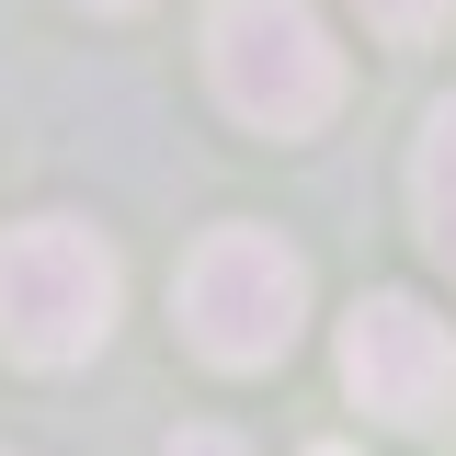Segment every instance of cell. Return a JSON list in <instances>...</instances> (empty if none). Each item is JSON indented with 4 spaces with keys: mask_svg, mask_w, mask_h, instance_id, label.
I'll use <instances>...</instances> for the list:
<instances>
[{
    "mask_svg": "<svg viewBox=\"0 0 456 456\" xmlns=\"http://www.w3.org/2000/svg\"><path fill=\"white\" fill-rule=\"evenodd\" d=\"M114 297H126V274L92 228H69V217L0 228V354L12 365H35V377L92 365L114 331Z\"/></svg>",
    "mask_w": 456,
    "mask_h": 456,
    "instance_id": "cell-1",
    "label": "cell"
},
{
    "mask_svg": "<svg viewBox=\"0 0 456 456\" xmlns=\"http://www.w3.org/2000/svg\"><path fill=\"white\" fill-rule=\"evenodd\" d=\"M171 308H183V342L206 365L263 377L297 342V320H308V263L285 251L274 228H206L194 263H183V285H171Z\"/></svg>",
    "mask_w": 456,
    "mask_h": 456,
    "instance_id": "cell-2",
    "label": "cell"
},
{
    "mask_svg": "<svg viewBox=\"0 0 456 456\" xmlns=\"http://www.w3.org/2000/svg\"><path fill=\"white\" fill-rule=\"evenodd\" d=\"M206 69H217V103L263 137H308L342 103V57L308 0H217L206 12Z\"/></svg>",
    "mask_w": 456,
    "mask_h": 456,
    "instance_id": "cell-3",
    "label": "cell"
},
{
    "mask_svg": "<svg viewBox=\"0 0 456 456\" xmlns=\"http://www.w3.org/2000/svg\"><path fill=\"white\" fill-rule=\"evenodd\" d=\"M342 388L365 399L377 422H434L456 399V331L422 297H365L342 320Z\"/></svg>",
    "mask_w": 456,
    "mask_h": 456,
    "instance_id": "cell-4",
    "label": "cell"
},
{
    "mask_svg": "<svg viewBox=\"0 0 456 456\" xmlns=\"http://www.w3.org/2000/svg\"><path fill=\"white\" fill-rule=\"evenodd\" d=\"M411 206H422V240L434 263H456V92L422 114V160H411Z\"/></svg>",
    "mask_w": 456,
    "mask_h": 456,
    "instance_id": "cell-5",
    "label": "cell"
},
{
    "mask_svg": "<svg viewBox=\"0 0 456 456\" xmlns=\"http://www.w3.org/2000/svg\"><path fill=\"white\" fill-rule=\"evenodd\" d=\"M354 12H365V23H377V35H388V46H422V35H434V23H445L456 0H354Z\"/></svg>",
    "mask_w": 456,
    "mask_h": 456,
    "instance_id": "cell-6",
    "label": "cell"
},
{
    "mask_svg": "<svg viewBox=\"0 0 456 456\" xmlns=\"http://www.w3.org/2000/svg\"><path fill=\"white\" fill-rule=\"evenodd\" d=\"M160 456H251V445H240V434H171Z\"/></svg>",
    "mask_w": 456,
    "mask_h": 456,
    "instance_id": "cell-7",
    "label": "cell"
},
{
    "mask_svg": "<svg viewBox=\"0 0 456 456\" xmlns=\"http://www.w3.org/2000/svg\"><path fill=\"white\" fill-rule=\"evenodd\" d=\"M92 12H137V0H92Z\"/></svg>",
    "mask_w": 456,
    "mask_h": 456,
    "instance_id": "cell-8",
    "label": "cell"
},
{
    "mask_svg": "<svg viewBox=\"0 0 456 456\" xmlns=\"http://www.w3.org/2000/svg\"><path fill=\"white\" fill-rule=\"evenodd\" d=\"M308 456H354V445H308Z\"/></svg>",
    "mask_w": 456,
    "mask_h": 456,
    "instance_id": "cell-9",
    "label": "cell"
}]
</instances>
